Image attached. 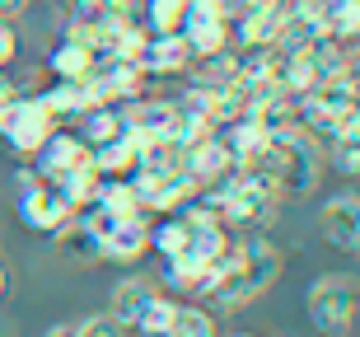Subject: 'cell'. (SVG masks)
<instances>
[{
	"label": "cell",
	"instance_id": "cell-1",
	"mask_svg": "<svg viewBox=\"0 0 360 337\" xmlns=\"http://www.w3.org/2000/svg\"><path fill=\"white\" fill-rule=\"evenodd\" d=\"M281 272V253L262 239H243V243H229L225 257L211 262V276L201 286V295L220 300L225 310H239V305H253Z\"/></svg>",
	"mask_w": 360,
	"mask_h": 337
},
{
	"label": "cell",
	"instance_id": "cell-2",
	"mask_svg": "<svg viewBox=\"0 0 360 337\" xmlns=\"http://www.w3.org/2000/svg\"><path fill=\"white\" fill-rule=\"evenodd\" d=\"M267 155H271V178H276L281 192H290V197H304L314 192L319 183V136H309L300 122H285L276 132L267 136Z\"/></svg>",
	"mask_w": 360,
	"mask_h": 337
},
{
	"label": "cell",
	"instance_id": "cell-3",
	"mask_svg": "<svg viewBox=\"0 0 360 337\" xmlns=\"http://www.w3.org/2000/svg\"><path fill=\"white\" fill-rule=\"evenodd\" d=\"M61 122H56V113L42 103L38 94L24 98V94H14L10 103H5V113H0V136L10 141V150H19L24 160H33L42 150V141L56 132Z\"/></svg>",
	"mask_w": 360,
	"mask_h": 337
},
{
	"label": "cell",
	"instance_id": "cell-4",
	"mask_svg": "<svg viewBox=\"0 0 360 337\" xmlns=\"http://www.w3.org/2000/svg\"><path fill=\"white\" fill-rule=\"evenodd\" d=\"M356 300H360V291H356L351 276H319L304 295L309 324L319 328V333H328V337H347L351 319H356Z\"/></svg>",
	"mask_w": 360,
	"mask_h": 337
},
{
	"label": "cell",
	"instance_id": "cell-5",
	"mask_svg": "<svg viewBox=\"0 0 360 337\" xmlns=\"http://www.w3.org/2000/svg\"><path fill=\"white\" fill-rule=\"evenodd\" d=\"M178 38H183L187 56L201 61V56H215L229 47V19L220 10H197V5H187V19L178 28Z\"/></svg>",
	"mask_w": 360,
	"mask_h": 337
},
{
	"label": "cell",
	"instance_id": "cell-6",
	"mask_svg": "<svg viewBox=\"0 0 360 337\" xmlns=\"http://www.w3.org/2000/svg\"><path fill=\"white\" fill-rule=\"evenodd\" d=\"M19 216H24L28 229H38V234H56V229L70 220V206H66V197L56 192V183L38 178L33 188L19 192Z\"/></svg>",
	"mask_w": 360,
	"mask_h": 337
},
{
	"label": "cell",
	"instance_id": "cell-7",
	"mask_svg": "<svg viewBox=\"0 0 360 337\" xmlns=\"http://www.w3.org/2000/svg\"><path fill=\"white\" fill-rule=\"evenodd\" d=\"M89 160H94L89 141H84V136H75V132H61V127H56V132L42 141V150L33 155V169H38L47 183H56L61 174H70V169H80V164H89Z\"/></svg>",
	"mask_w": 360,
	"mask_h": 337
},
{
	"label": "cell",
	"instance_id": "cell-8",
	"mask_svg": "<svg viewBox=\"0 0 360 337\" xmlns=\"http://www.w3.org/2000/svg\"><path fill=\"white\" fill-rule=\"evenodd\" d=\"M131 61L141 66V75H178L192 61L178 33H141V42L131 47Z\"/></svg>",
	"mask_w": 360,
	"mask_h": 337
},
{
	"label": "cell",
	"instance_id": "cell-9",
	"mask_svg": "<svg viewBox=\"0 0 360 337\" xmlns=\"http://www.w3.org/2000/svg\"><path fill=\"white\" fill-rule=\"evenodd\" d=\"M38 98L56 113V122H61V117H80V113H89V108H94V103H103L89 75H80V80H70V75H56L52 89H42Z\"/></svg>",
	"mask_w": 360,
	"mask_h": 337
},
{
	"label": "cell",
	"instance_id": "cell-10",
	"mask_svg": "<svg viewBox=\"0 0 360 337\" xmlns=\"http://www.w3.org/2000/svg\"><path fill=\"white\" fill-rule=\"evenodd\" d=\"M323 234L342 253H356L360 248V202L351 192H342V197H333V202L323 206Z\"/></svg>",
	"mask_w": 360,
	"mask_h": 337
},
{
	"label": "cell",
	"instance_id": "cell-11",
	"mask_svg": "<svg viewBox=\"0 0 360 337\" xmlns=\"http://www.w3.org/2000/svg\"><path fill=\"white\" fill-rule=\"evenodd\" d=\"M164 286H174L178 295H201V286H206V276H211V262L206 257H197V253H169L164 257Z\"/></svg>",
	"mask_w": 360,
	"mask_h": 337
},
{
	"label": "cell",
	"instance_id": "cell-12",
	"mask_svg": "<svg viewBox=\"0 0 360 337\" xmlns=\"http://www.w3.org/2000/svg\"><path fill=\"white\" fill-rule=\"evenodd\" d=\"M136 150H141V141H136L131 132H122V136H112V141H103V146H94V169L103 178H131Z\"/></svg>",
	"mask_w": 360,
	"mask_h": 337
},
{
	"label": "cell",
	"instance_id": "cell-13",
	"mask_svg": "<svg viewBox=\"0 0 360 337\" xmlns=\"http://www.w3.org/2000/svg\"><path fill=\"white\" fill-rule=\"evenodd\" d=\"M89 206H98L103 216H146L131 178H98V192H94Z\"/></svg>",
	"mask_w": 360,
	"mask_h": 337
},
{
	"label": "cell",
	"instance_id": "cell-14",
	"mask_svg": "<svg viewBox=\"0 0 360 337\" xmlns=\"http://www.w3.org/2000/svg\"><path fill=\"white\" fill-rule=\"evenodd\" d=\"M319 24H323V33H328L333 42L351 47L356 33H360V0H323Z\"/></svg>",
	"mask_w": 360,
	"mask_h": 337
},
{
	"label": "cell",
	"instance_id": "cell-15",
	"mask_svg": "<svg viewBox=\"0 0 360 337\" xmlns=\"http://www.w3.org/2000/svg\"><path fill=\"white\" fill-rule=\"evenodd\" d=\"M47 70L52 75H70V80H80V75H89L94 70V47L80 38H56V47L47 52Z\"/></svg>",
	"mask_w": 360,
	"mask_h": 337
},
{
	"label": "cell",
	"instance_id": "cell-16",
	"mask_svg": "<svg viewBox=\"0 0 360 337\" xmlns=\"http://www.w3.org/2000/svg\"><path fill=\"white\" fill-rule=\"evenodd\" d=\"M80 127H84V141L94 146H103V141H112V136L127 132V117H122V103H94L89 113H80Z\"/></svg>",
	"mask_w": 360,
	"mask_h": 337
},
{
	"label": "cell",
	"instance_id": "cell-17",
	"mask_svg": "<svg viewBox=\"0 0 360 337\" xmlns=\"http://www.w3.org/2000/svg\"><path fill=\"white\" fill-rule=\"evenodd\" d=\"M150 295H155V286L141 281V276H127V281H117V286H112V319H117L122 328H131L136 314L146 310Z\"/></svg>",
	"mask_w": 360,
	"mask_h": 337
},
{
	"label": "cell",
	"instance_id": "cell-18",
	"mask_svg": "<svg viewBox=\"0 0 360 337\" xmlns=\"http://www.w3.org/2000/svg\"><path fill=\"white\" fill-rule=\"evenodd\" d=\"M98 169H94V160L89 164H80V169H70V174H61L56 178V192L66 197V206L70 211H80V206H89L94 202V192H98Z\"/></svg>",
	"mask_w": 360,
	"mask_h": 337
},
{
	"label": "cell",
	"instance_id": "cell-19",
	"mask_svg": "<svg viewBox=\"0 0 360 337\" xmlns=\"http://www.w3.org/2000/svg\"><path fill=\"white\" fill-rule=\"evenodd\" d=\"M187 19V0H141V28L146 33H178Z\"/></svg>",
	"mask_w": 360,
	"mask_h": 337
},
{
	"label": "cell",
	"instance_id": "cell-20",
	"mask_svg": "<svg viewBox=\"0 0 360 337\" xmlns=\"http://www.w3.org/2000/svg\"><path fill=\"white\" fill-rule=\"evenodd\" d=\"M215 333V319L197 305H178L174 310V324H169V337H211Z\"/></svg>",
	"mask_w": 360,
	"mask_h": 337
},
{
	"label": "cell",
	"instance_id": "cell-21",
	"mask_svg": "<svg viewBox=\"0 0 360 337\" xmlns=\"http://www.w3.org/2000/svg\"><path fill=\"white\" fill-rule=\"evenodd\" d=\"M174 310H178L174 300H164L160 291H155V295L146 300V310L136 314L131 328H136V333H169V324H174Z\"/></svg>",
	"mask_w": 360,
	"mask_h": 337
},
{
	"label": "cell",
	"instance_id": "cell-22",
	"mask_svg": "<svg viewBox=\"0 0 360 337\" xmlns=\"http://www.w3.org/2000/svg\"><path fill=\"white\" fill-rule=\"evenodd\" d=\"M333 164L347 178H356V169H360V136H333Z\"/></svg>",
	"mask_w": 360,
	"mask_h": 337
},
{
	"label": "cell",
	"instance_id": "cell-23",
	"mask_svg": "<svg viewBox=\"0 0 360 337\" xmlns=\"http://www.w3.org/2000/svg\"><path fill=\"white\" fill-rule=\"evenodd\" d=\"M70 333H84V337H112V333H122V324L112 319V314H89V319H80V324H70Z\"/></svg>",
	"mask_w": 360,
	"mask_h": 337
},
{
	"label": "cell",
	"instance_id": "cell-24",
	"mask_svg": "<svg viewBox=\"0 0 360 337\" xmlns=\"http://www.w3.org/2000/svg\"><path fill=\"white\" fill-rule=\"evenodd\" d=\"M14 52H19V38H14V28L5 24V19H0V70H5V66L14 61Z\"/></svg>",
	"mask_w": 360,
	"mask_h": 337
},
{
	"label": "cell",
	"instance_id": "cell-25",
	"mask_svg": "<svg viewBox=\"0 0 360 337\" xmlns=\"http://www.w3.org/2000/svg\"><path fill=\"white\" fill-rule=\"evenodd\" d=\"M28 0H0V19H14V14H24Z\"/></svg>",
	"mask_w": 360,
	"mask_h": 337
},
{
	"label": "cell",
	"instance_id": "cell-26",
	"mask_svg": "<svg viewBox=\"0 0 360 337\" xmlns=\"http://www.w3.org/2000/svg\"><path fill=\"white\" fill-rule=\"evenodd\" d=\"M187 5H197V10H220V14L229 10V0H187Z\"/></svg>",
	"mask_w": 360,
	"mask_h": 337
},
{
	"label": "cell",
	"instance_id": "cell-27",
	"mask_svg": "<svg viewBox=\"0 0 360 337\" xmlns=\"http://www.w3.org/2000/svg\"><path fill=\"white\" fill-rule=\"evenodd\" d=\"M0 295H5V272H0Z\"/></svg>",
	"mask_w": 360,
	"mask_h": 337
},
{
	"label": "cell",
	"instance_id": "cell-28",
	"mask_svg": "<svg viewBox=\"0 0 360 337\" xmlns=\"http://www.w3.org/2000/svg\"><path fill=\"white\" fill-rule=\"evenodd\" d=\"M5 103H10V98H0V113H5Z\"/></svg>",
	"mask_w": 360,
	"mask_h": 337
},
{
	"label": "cell",
	"instance_id": "cell-29",
	"mask_svg": "<svg viewBox=\"0 0 360 337\" xmlns=\"http://www.w3.org/2000/svg\"><path fill=\"white\" fill-rule=\"evenodd\" d=\"M66 5H70V0H66Z\"/></svg>",
	"mask_w": 360,
	"mask_h": 337
}]
</instances>
